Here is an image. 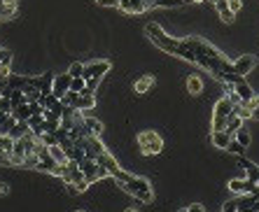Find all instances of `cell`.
Here are the masks:
<instances>
[{"label":"cell","mask_w":259,"mask_h":212,"mask_svg":"<svg viewBox=\"0 0 259 212\" xmlns=\"http://www.w3.org/2000/svg\"><path fill=\"white\" fill-rule=\"evenodd\" d=\"M70 82H73V77H70L68 72H63V75H54V82H52V94L61 100V98L70 91Z\"/></svg>","instance_id":"obj_8"},{"label":"cell","mask_w":259,"mask_h":212,"mask_svg":"<svg viewBox=\"0 0 259 212\" xmlns=\"http://www.w3.org/2000/svg\"><path fill=\"white\" fill-rule=\"evenodd\" d=\"M77 212H84V210H77Z\"/></svg>","instance_id":"obj_48"},{"label":"cell","mask_w":259,"mask_h":212,"mask_svg":"<svg viewBox=\"0 0 259 212\" xmlns=\"http://www.w3.org/2000/svg\"><path fill=\"white\" fill-rule=\"evenodd\" d=\"M10 63H12V52L0 47V68H10Z\"/></svg>","instance_id":"obj_29"},{"label":"cell","mask_w":259,"mask_h":212,"mask_svg":"<svg viewBox=\"0 0 259 212\" xmlns=\"http://www.w3.org/2000/svg\"><path fill=\"white\" fill-rule=\"evenodd\" d=\"M12 116L17 119V122H28V119H31V108H28V103L26 105H19V108H14L12 110Z\"/></svg>","instance_id":"obj_25"},{"label":"cell","mask_w":259,"mask_h":212,"mask_svg":"<svg viewBox=\"0 0 259 212\" xmlns=\"http://www.w3.org/2000/svg\"><path fill=\"white\" fill-rule=\"evenodd\" d=\"M84 86H87L84 77H73V82H70V91H73V94H80Z\"/></svg>","instance_id":"obj_30"},{"label":"cell","mask_w":259,"mask_h":212,"mask_svg":"<svg viewBox=\"0 0 259 212\" xmlns=\"http://www.w3.org/2000/svg\"><path fill=\"white\" fill-rule=\"evenodd\" d=\"M101 7H119V0H96Z\"/></svg>","instance_id":"obj_38"},{"label":"cell","mask_w":259,"mask_h":212,"mask_svg":"<svg viewBox=\"0 0 259 212\" xmlns=\"http://www.w3.org/2000/svg\"><path fill=\"white\" fill-rule=\"evenodd\" d=\"M233 94L240 98V103H247V100L254 98V91H252V86L245 82V77H240L238 82H233Z\"/></svg>","instance_id":"obj_11"},{"label":"cell","mask_w":259,"mask_h":212,"mask_svg":"<svg viewBox=\"0 0 259 212\" xmlns=\"http://www.w3.org/2000/svg\"><path fill=\"white\" fill-rule=\"evenodd\" d=\"M84 82H87V89L91 91V94H96V89H98V82H101V80H84Z\"/></svg>","instance_id":"obj_39"},{"label":"cell","mask_w":259,"mask_h":212,"mask_svg":"<svg viewBox=\"0 0 259 212\" xmlns=\"http://www.w3.org/2000/svg\"><path fill=\"white\" fill-rule=\"evenodd\" d=\"M0 5H17V0H0Z\"/></svg>","instance_id":"obj_43"},{"label":"cell","mask_w":259,"mask_h":212,"mask_svg":"<svg viewBox=\"0 0 259 212\" xmlns=\"http://www.w3.org/2000/svg\"><path fill=\"white\" fill-rule=\"evenodd\" d=\"M254 63H257V58H254L252 54H245V56H240V58H236V61H233V75L245 77L247 72H252Z\"/></svg>","instance_id":"obj_9"},{"label":"cell","mask_w":259,"mask_h":212,"mask_svg":"<svg viewBox=\"0 0 259 212\" xmlns=\"http://www.w3.org/2000/svg\"><path fill=\"white\" fill-rule=\"evenodd\" d=\"M233 140H236L240 147H247V144L252 142V136H250V130H247L245 126H240V128L233 133Z\"/></svg>","instance_id":"obj_23"},{"label":"cell","mask_w":259,"mask_h":212,"mask_svg":"<svg viewBox=\"0 0 259 212\" xmlns=\"http://www.w3.org/2000/svg\"><path fill=\"white\" fill-rule=\"evenodd\" d=\"M177 212H189V210H187V208H182V210H177Z\"/></svg>","instance_id":"obj_46"},{"label":"cell","mask_w":259,"mask_h":212,"mask_svg":"<svg viewBox=\"0 0 259 212\" xmlns=\"http://www.w3.org/2000/svg\"><path fill=\"white\" fill-rule=\"evenodd\" d=\"M229 192L236 194V196H247V194H254L257 192V186L254 182H250V180H229Z\"/></svg>","instance_id":"obj_7"},{"label":"cell","mask_w":259,"mask_h":212,"mask_svg":"<svg viewBox=\"0 0 259 212\" xmlns=\"http://www.w3.org/2000/svg\"><path fill=\"white\" fill-rule=\"evenodd\" d=\"M17 14V5H0V19H10Z\"/></svg>","instance_id":"obj_31"},{"label":"cell","mask_w":259,"mask_h":212,"mask_svg":"<svg viewBox=\"0 0 259 212\" xmlns=\"http://www.w3.org/2000/svg\"><path fill=\"white\" fill-rule=\"evenodd\" d=\"M112 178H115V182L122 186L124 192L129 194V196H133V198H138L140 203H152V200H154L152 184L145 178H136V175H131V172L122 170V168H119Z\"/></svg>","instance_id":"obj_1"},{"label":"cell","mask_w":259,"mask_h":212,"mask_svg":"<svg viewBox=\"0 0 259 212\" xmlns=\"http://www.w3.org/2000/svg\"><path fill=\"white\" fill-rule=\"evenodd\" d=\"M222 212H238V208H236V200H226L224 208H222Z\"/></svg>","instance_id":"obj_37"},{"label":"cell","mask_w":259,"mask_h":212,"mask_svg":"<svg viewBox=\"0 0 259 212\" xmlns=\"http://www.w3.org/2000/svg\"><path fill=\"white\" fill-rule=\"evenodd\" d=\"M124 212H138V210H133V208H129V210H124Z\"/></svg>","instance_id":"obj_45"},{"label":"cell","mask_w":259,"mask_h":212,"mask_svg":"<svg viewBox=\"0 0 259 212\" xmlns=\"http://www.w3.org/2000/svg\"><path fill=\"white\" fill-rule=\"evenodd\" d=\"M138 147L143 152V156H157L164 150V140L154 130H143V133H138Z\"/></svg>","instance_id":"obj_2"},{"label":"cell","mask_w":259,"mask_h":212,"mask_svg":"<svg viewBox=\"0 0 259 212\" xmlns=\"http://www.w3.org/2000/svg\"><path fill=\"white\" fill-rule=\"evenodd\" d=\"M84 128H87L89 136L94 138H101L103 136V122H98V119H94V116H84Z\"/></svg>","instance_id":"obj_17"},{"label":"cell","mask_w":259,"mask_h":212,"mask_svg":"<svg viewBox=\"0 0 259 212\" xmlns=\"http://www.w3.org/2000/svg\"><path fill=\"white\" fill-rule=\"evenodd\" d=\"M68 75L70 77H82L84 75V63H70L68 66Z\"/></svg>","instance_id":"obj_28"},{"label":"cell","mask_w":259,"mask_h":212,"mask_svg":"<svg viewBox=\"0 0 259 212\" xmlns=\"http://www.w3.org/2000/svg\"><path fill=\"white\" fill-rule=\"evenodd\" d=\"M187 210L189 212H203V206H201V203H194V206H189Z\"/></svg>","instance_id":"obj_41"},{"label":"cell","mask_w":259,"mask_h":212,"mask_svg":"<svg viewBox=\"0 0 259 212\" xmlns=\"http://www.w3.org/2000/svg\"><path fill=\"white\" fill-rule=\"evenodd\" d=\"M177 42H180L177 38H171L168 33H164L157 42H154V44H157V47L161 49V52H166V54H173V56H175V52H177Z\"/></svg>","instance_id":"obj_15"},{"label":"cell","mask_w":259,"mask_h":212,"mask_svg":"<svg viewBox=\"0 0 259 212\" xmlns=\"http://www.w3.org/2000/svg\"><path fill=\"white\" fill-rule=\"evenodd\" d=\"M254 203H257V198H254L252 194H247V196H240V198H236V208H238V210H250V208H254Z\"/></svg>","instance_id":"obj_26"},{"label":"cell","mask_w":259,"mask_h":212,"mask_svg":"<svg viewBox=\"0 0 259 212\" xmlns=\"http://www.w3.org/2000/svg\"><path fill=\"white\" fill-rule=\"evenodd\" d=\"M110 72V61H91L84 66V80H103Z\"/></svg>","instance_id":"obj_6"},{"label":"cell","mask_w":259,"mask_h":212,"mask_svg":"<svg viewBox=\"0 0 259 212\" xmlns=\"http://www.w3.org/2000/svg\"><path fill=\"white\" fill-rule=\"evenodd\" d=\"M0 112H5V114H12V103H10V98H3V96H0Z\"/></svg>","instance_id":"obj_34"},{"label":"cell","mask_w":259,"mask_h":212,"mask_svg":"<svg viewBox=\"0 0 259 212\" xmlns=\"http://www.w3.org/2000/svg\"><path fill=\"white\" fill-rule=\"evenodd\" d=\"M154 82H157V80H154L152 75H143V77H138V80H136L133 89H136L138 94H147V91L154 86Z\"/></svg>","instance_id":"obj_20"},{"label":"cell","mask_w":259,"mask_h":212,"mask_svg":"<svg viewBox=\"0 0 259 212\" xmlns=\"http://www.w3.org/2000/svg\"><path fill=\"white\" fill-rule=\"evenodd\" d=\"M96 105V94H91V91L84 86L80 94H77V103H75V110H80V112H87V110H91Z\"/></svg>","instance_id":"obj_12"},{"label":"cell","mask_w":259,"mask_h":212,"mask_svg":"<svg viewBox=\"0 0 259 212\" xmlns=\"http://www.w3.org/2000/svg\"><path fill=\"white\" fill-rule=\"evenodd\" d=\"M226 152H231V154H236V156H243V152H245V147H240L236 140H231L229 142V147H226Z\"/></svg>","instance_id":"obj_33"},{"label":"cell","mask_w":259,"mask_h":212,"mask_svg":"<svg viewBox=\"0 0 259 212\" xmlns=\"http://www.w3.org/2000/svg\"><path fill=\"white\" fill-rule=\"evenodd\" d=\"M42 130L45 133H54V130H59V122H42Z\"/></svg>","instance_id":"obj_35"},{"label":"cell","mask_w":259,"mask_h":212,"mask_svg":"<svg viewBox=\"0 0 259 212\" xmlns=\"http://www.w3.org/2000/svg\"><path fill=\"white\" fill-rule=\"evenodd\" d=\"M189 2H205V0H189Z\"/></svg>","instance_id":"obj_44"},{"label":"cell","mask_w":259,"mask_h":212,"mask_svg":"<svg viewBox=\"0 0 259 212\" xmlns=\"http://www.w3.org/2000/svg\"><path fill=\"white\" fill-rule=\"evenodd\" d=\"M26 136H31V126H28L26 122H17L7 138H12V140H21V138H26Z\"/></svg>","instance_id":"obj_19"},{"label":"cell","mask_w":259,"mask_h":212,"mask_svg":"<svg viewBox=\"0 0 259 212\" xmlns=\"http://www.w3.org/2000/svg\"><path fill=\"white\" fill-rule=\"evenodd\" d=\"M96 164L101 166V168H105V170H108V175H110V178H112V175H115V172L119 170V164H117V158L112 156L110 152H103L101 156L96 158Z\"/></svg>","instance_id":"obj_14"},{"label":"cell","mask_w":259,"mask_h":212,"mask_svg":"<svg viewBox=\"0 0 259 212\" xmlns=\"http://www.w3.org/2000/svg\"><path fill=\"white\" fill-rule=\"evenodd\" d=\"M208 2H212V5H215V2H217V0H208Z\"/></svg>","instance_id":"obj_47"},{"label":"cell","mask_w":259,"mask_h":212,"mask_svg":"<svg viewBox=\"0 0 259 212\" xmlns=\"http://www.w3.org/2000/svg\"><path fill=\"white\" fill-rule=\"evenodd\" d=\"M14 124H17V119H14L12 114H5V112H0V136H3V138L10 136V130H12Z\"/></svg>","instance_id":"obj_21"},{"label":"cell","mask_w":259,"mask_h":212,"mask_svg":"<svg viewBox=\"0 0 259 212\" xmlns=\"http://www.w3.org/2000/svg\"><path fill=\"white\" fill-rule=\"evenodd\" d=\"M184 2H189V0H154V7H182Z\"/></svg>","instance_id":"obj_27"},{"label":"cell","mask_w":259,"mask_h":212,"mask_svg":"<svg viewBox=\"0 0 259 212\" xmlns=\"http://www.w3.org/2000/svg\"><path fill=\"white\" fill-rule=\"evenodd\" d=\"M240 126H243V119H238V116H236V114H233V112H231V114H229V119H226V126H224V130H226V133H229V136L233 138V133H236V130H238Z\"/></svg>","instance_id":"obj_24"},{"label":"cell","mask_w":259,"mask_h":212,"mask_svg":"<svg viewBox=\"0 0 259 212\" xmlns=\"http://www.w3.org/2000/svg\"><path fill=\"white\" fill-rule=\"evenodd\" d=\"M187 91L194 94V96H198V94L203 91V80H201L198 75H189L187 77Z\"/></svg>","instance_id":"obj_22"},{"label":"cell","mask_w":259,"mask_h":212,"mask_svg":"<svg viewBox=\"0 0 259 212\" xmlns=\"http://www.w3.org/2000/svg\"><path fill=\"white\" fill-rule=\"evenodd\" d=\"M80 144H82V150H84V156L91 158V161H96V158L101 156L103 152H108V150H105V144H103L101 138H94V136L87 138V140H82Z\"/></svg>","instance_id":"obj_5"},{"label":"cell","mask_w":259,"mask_h":212,"mask_svg":"<svg viewBox=\"0 0 259 212\" xmlns=\"http://www.w3.org/2000/svg\"><path fill=\"white\" fill-rule=\"evenodd\" d=\"M231 100L229 98H219L217 103H215V110H212V130H224L226 126V119H229V114H231Z\"/></svg>","instance_id":"obj_3"},{"label":"cell","mask_w":259,"mask_h":212,"mask_svg":"<svg viewBox=\"0 0 259 212\" xmlns=\"http://www.w3.org/2000/svg\"><path fill=\"white\" fill-rule=\"evenodd\" d=\"M52 82H54V75H52V72H45V75H40V77H31V84L40 91L42 96H49V94H52Z\"/></svg>","instance_id":"obj_10"},{"label":"cell","mask_w":259,"mask_h":212,"mask_svg":"<svg viewBox=\"0 0 259 212\" xmlns=\"http://www.w3.org/2000/svg\"><path fill=\"white\" fill-rule=\"evenodd\" d=\"M77 166H80V170H82L84 180H87L89 184H91V182H96V180L110 178L108 170H105V168H101V166L96 164V161H91V158H84V161H80Z\"/></svg>","instance_id":"obj_4"},{"label":"cell","mask_w":259,"mask_h":212,"mask_svg":"<svg viewBox=\"0 0 259 212\" xmlns=\"http://www.w3.org/2000/svg\"><path fill=\"white\" fill-rule=\"evenodd\" d=\"M47 154L52 156V161H54L56 166L68 164V154H66V150H63L61 144H52V147H47Z\"/></svg>","instance_id":"obj_16"},{"label":"cell","mask_w":259,"mask_h":212,"mask_svg":"<svg viewBox=\"0 0 259 212\" xmlns=\"http://www.w3.org/2000/svg\"><path fill=\"white\" fill-rule=\"evenodd\" d=\"M210 138H212V144H215V147H219V150H226V147H229V142L233 140V138L229 136L226 130H212Z\"/></svg>","instance_id":"obj_18"},{"label":"cell","mask_w":259,"mask_h":212,"mask_svg":"<svg viewBox=\"0 0 259 212\" xmlns=\"http://www.w3.org/2000/svg\"><path fill=\"white\" fill-rule=\"evenodd\" d=\"M229 2V10H231L233 14L238 12V10H243V0H226Z\"/></svg>","instance_id":"obj_36"},{"label":"cell","mask_w":259,"mask_h":212,"mask_svg":"<svg viewBox=\"0 0 259 212\" xmlns=\"http://www.w3.org/2000/svg\"><path fill=\"white\" fill-rule=\"evenodd\" d=\"M238 166L245 170V178L250 180V182H254V184H259V166L252 164L250 158L245 156H238Z\"/></svg>","instance_id":"obj_13"},{"label":"cell","mask_w":259,"mask_h":212,"mask_svg":"<svg viewBox=\"0 0 259 212\" xmlns=\"http://www.w3.org/2000/svg\"><path fill=\"white\" fill-rule=\"evenodd\" d=\"M5 194H10V184H3V182H0V196H5Z\"/></svg>","instance_id":"obj_42"},{"label":"cell","mask_w":259,"mask_h":212,"mask_svg":"<svg viewBox=\"0 0 259 212\" xmlns=\"http://www.w3.org/2000/svg\"><path fill=\"white\" fill-rule=\"evenodd\" d=\"M250 119H252V122H259V108L250 110Z\"/></svg>","instance_id":"obj_40"},{"label":"cell","mask_w":259,"mask_h":212,"mask_svg":"<svg viewBox=\"0 0 259 212\" xmlns=\"http://www.w3.org/2000/svg\"><path fill=\"white\" fill-rule=\"evenodd\" d=\"M217 14H219V19L224 21V24H231V21L236 19V14H233L231 10H229V7H224V10H219Z\"/></svg>","instance_id":"obj_32"}]
</instances>
